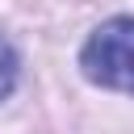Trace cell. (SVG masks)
<instances>
[{
    "label": "cell",
    "mask_w": 134,
    "mask_h": 134,
    "mask_svg": "<svg viewBox=\"0 0 134 134\" xmlns=\"http://www.w3.org/2000/svg\"><path fill=\"white\" fill-rule=\"evenodd\" d=\"M80 67L92 84L134 96V17L105 21L80 50Z\"/></svg>",
    "instance_id": "6da1fadb"
},
{
    "label": "cell",
    "mask_w": 134,
    "mask_h": 134,
    "mask_svg": "<svg viewBox=\"0 0 134 134\" xmlns=\"http://www.w3.org/2000/svg\"><path fill=\"white\" fill-rule=\"evenodd\" d=\"M17 88V50L0 38V100Z\"/></svg>",
    "instance_id": "7a4b0ae2"
}]
</instances>
